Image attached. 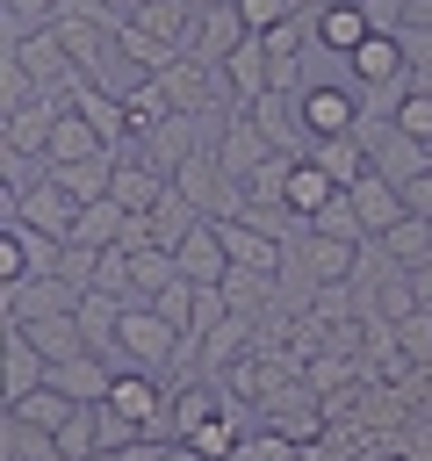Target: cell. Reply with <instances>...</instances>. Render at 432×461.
Masks as SVG:
<instances>
[{
	"label": "cell",
	"instance_id": "obj_16",
	"mask_svg": "<svg viewBox=\"0 0 432 461\" xmlns=\"http://www.w3.org/2000/svg\"><path fill=\"white\" fill-rule=\"evenodd\" d=\"M122 310H130V303L108 295V288H86V295H79V331H86V346L108 353V360H115V339H122Z\"/></svg>",
	"mask_w": 432,
	"mask_h": 461
},
{
	"label": "cell",
	"instance_id": "obj_9",
	"mask_svg": "<svg viewBox=\"0 0 432 461\" xmlns=\"http://www.w3.org/2000/svg\"><path fill=\"white\" fill-rule=\"evenodd\" d=\"M223 245H230V267H252V274H281L288 267V245L245 216H223Z\"/></svg>",
	"mask_w": 432,
	"mask_h": 461
},
{
	"label": "cell",
	"instance_id": "obj_17",
	"mask_svg": "<svg viewBox=\"0 0 432 461\" xmlns=\"http://www.w3.org/2000/svg\"><path fill=\"white\" fill-rule=\"evenodd\" d=\"M223 79H230V94H238V101H259V94L274 86V65H266V36H245V43L223 58Z\"/></svg>",
	"mask_w": 432,
	"mask_h": 461
},
{
	"label": "cell",
	"instance_id": "obj_12",
	"mask_svg": "<svg viewBox=\"0 0 432 461\" xmlns=\"http://www.w3.org/2000/svg\"><path fill=\"white\" fill-rule=\"evenodd\" d=\"M101 151H108V137L94 130V115H86L79 101L58 108V122H50V151H43V158H50V166H72V158H101Z\"/></svg>",
	"mask_w": 432,
	"mask_h": 461
},
{
	"label": "cell",
	"instance_id": "obj_5",
	"mask_svg": "<svg viewBox=\"0 0 432 461\" xmlns=\"http://www.w3.org/2000/svg\"><path fill=\"white\" fill-rule=\"evenodd\" d=\"M166 187H173V173H158L137 144H130V151H115V187H108V194H115L130 216H151V209L166 202Z\"/></svg>",
	"mask_w": 432,
	"mask_h": 461
},
{
	"label": "cell",
	"instance_id": "obj_4",
	"mask_svg": "<svg viewBox=\"0 0 432 461\" xmlns=\"http://www.w3.org/2000/svg\"><path fill=\"white\" fill-rule=\"evenodd\" d=\"M79 209H86V202H79V194H65L50 173H43V180H36L22 202H7V216L36 223V230H43V238H58V245H72V223H79Z\"/></svg>",
	"mask_w": 432,
	"mask_h": 461
},
{
	"label": "cell",
	"instance_id": "obj_10",
	"mask_svg": "<svg viewBox=\"0 0 432 461\" xmlns=\"http://www.w3.org/2000/svg\"><path fill=\"white\" fill-rule=\"evenodd\" d=\"M50 382H58L72 403H108L115 360H108V353H72V360H50Z\"/></svg>",
	"mask_w": 432,
	"mask_h": 461
},
{
	"label": "cell",
	"instance_id": "obj_7",
	"mask_svg": "<svg viewBox=\"0 0 432 461\" xmlns=\"http://www.w3.org/2000/svg\"><path fill=\"white\" fill-rule=\"evenodd\" d=\"M0 403H14V396H29V389H43L50 382V353L22 331V324H7V346H0Z\"/></svg>",
	"mask_w": 432,
	"mask_h": 461
},
{
	"label": "cell",
	"instance_id": "obj_18",
	"mask_svg": "<svg viewBox=\"0 0 432 461\" xmlns=\"http://www.w3.org/2000/svg\"><path fill=\"white\" fill-rule=\"evenodd\" d=\"M310 158H317V166H324V173H331L338 187H353V180H360V173L374 166V158H367V137H360V130H346V137H317V144H310Z\"/></svg>",
	"mask_w": 432,
	"mask_h": 461
},
{
	"label": "cell",
	"instance_id": "obj_20",
	"mask_svg": "<svg viewBox=\"0 0 432 461\" xmlns=\"http://www.w3.org/2000/svg\"><path fill=\"white\" fill-rule=\"evenodd\" d=\"M122 230H130V209H122L115 194H101V202H86V209H79L72 245H122Z\"/></svg>",
	"mask_w": 432,
	"mask_h": 461
},
{
	"label": "cell",
	"instance_id": "obj_15",
	"mask_svg": "<svg viewBox=\"0 0 432 461\" xmlns=\"http://www.w3.org/2000/svg\"><path fill=\"white\" fill-rule=\"evenodd\" d=\"M173 281H187L180 274V259H173V245H130V303H151L158 288H173Z\"/></svg>",
	"mask_w": 432,
	"mask_h": 461
},
{
	"label": "cell",
	"instance_id": "obj_21",
	"mask_svg": "<svg viewBox=\"0 0 432 461\" xmlns=\"http://www.w3.org/2000/svg\"><path fill=\"white\" fill-rule=\"evenodd\" d=\"M50 122H58V108L50 101H29V108H14L7 122H0V144H22V151H50Z\"/></svg>",
	"mask_w": 432,
	"mask_h": 461
},
{
	"label": "cell",
	"instance_id": "obj_27",
	"mask_svg": "<svg viewBox=\"0 0 432 461\" xmlns=\"http://www.w3.org/2000/svg\"><path fill=\"white\" fill-rule=\"evenodd\" d=\"M410 288H418V303L432 310V259H418V267H410Z\"/></svg>",
	"mask_w": 432,
	"mask_h": 461
},
{
	"label": "cell",
	"instance_id": "obj_11",
	"mask_svg": "<svg viewBox=\"0 0 432 461\" xmlns=\"http://www.w3.org/2000/svg\"><path fill=\"white\" fill-rule=\"evenodd\" d=\"M130 22L151 29L166 50H194V22H202V7H194V0H137Z\"/></svg>",
	"mask_w": 432,
	"mask_h": 461
},
{
	"label": "cell",
	"instance_id": "obj_1",
	"mask_svg": "<svg viewBox=\"0 0 432 461\" xmlns=\"http://www.w3.org/2000/svg\"><path fill=\"white\" fill-rule=\"evenodd\" d=\"M295 101H302V130H310V137H346V130H360V115H367V86H360L353 72L310 79Z\"/></svg>",
	"mask_w": 432,
	"mask_h": 461
},
{
	"label": "cell",
	"instance_id": "obj_19",
	"mask_svg": "<svg viewBox=\"0 0 432 461\" xmlns=\"http://www.w3.org/2000/svg\"><path fill=\"white\" fill-rule=\"evenodd\" d=\"M331 194H338V180H331V173H324V166L302 151V158L288 166V209H295V216H317Z\"/></svg>",
	"mask_w": 432,
	"mask_h": 461
},
{
	"label": "cell",
	"instance_id": "obj_22",
	"mask_svg": "<svg viewBox=\"0 0 432 461\" xmlns=\"http://www.w3.org/2000/svg\"><path fill=\"white\" fill-rule=\"evenodd\" d=\"M194 223H209V209H202V202H187L180 187H166V202L151 209V238H158V245H180Z\"/></svg>",
	"mask_w": 432,
	"mask_h": 461
},
{
	"label": "cell",
	"instance_id": "obj_26",
	"mask_svg": "<svg viewBox=\"0 0 432 461\" xmlns=\"http://www.w3.org/2000/svg\"><path fill=\"white\" fill-rule=\"evenodd\" d=\"M403 209H418V216H432V166H425L418 180H403Z\"/></svg>",
	"mask_w": 432,
	"mask_h": 461
},
{
	"label": "cell",
	"instance_id": "obj_13",
	"mask_svg": "<svg viewBox=\"0 0 432 461\" xmlns=\"http://www.w3.org/2000/svg\"><path fill=\"white\" fill-rule=\"evenodd\" d=\"M346 194H353V209H360L367 238H382V230H389V223L403 216V187H396L389 173H374V166H367V173H360V180H353Z\"/></svg>",
	"mask_w": 432,
	"mask_h": 461
},
{
	"label": "cell",
	"instance_id": "obj_3",
	"mask_svg": "<svg viewBox=\"0 0 432 461\" xmlns=\"http://www.w3.org/2000/svg\"><path fill=\"white\" fill-rule=\"evenodd\" d=\"M374 29H382V22H374V7H367V0H324V7L310 14V43H317L324 58H338V65H346Z\"/></svg>",
	"mask_w": 432,
	"mask_h": 461
},
{
	"label": "cell",
	"instance_id": "obj_2",
	"mask_svg": "<svg viewBox=\"0 0 432 461\" xmlns=\"http://www.w3.org/2000/svg\"><path fill=\"white\" fill-rule=\"evenodd\" d=\"M79 295H86L79 281H65L58 267H43V274L0 288V310H7V324H36V317H58V310H79Z\"/></svg>",
	"mask_w": 432,
	"mask_h": 461
},
{
	"label": "cell",
	"instance_id": "obj_24",
	"mask_svg": "<svg viewBox=\"0 0 432 461\" xmlns=\"http://www.w3.org/2000/svg\"><path fill=\"white\" fill-rule=\"evenodd\" d=\"M58 447L72 454V461H86V454H101V403H79L65 425H58Z\"/></svg>",
	"mask_w": 432,
	"mask_h": 461
},
{
	"label": "cell",
	"instance_id": "obj_28",
	"mask_svg": "<svg viewBox=\"0 0 432 461\" xmlns=\"http://www.w3.org/2000/svg\"><path fill=\"white\" fill-rule=\"evenodd\" d=\"M194 7H223V0H194Z\"/></svg>",
	"mask_w": 432,
	"mask_h": 461
},
{
	"label": "cell",
	"instance_id": "obj_25",
	"mask_svg": "<svg viewBox=\"0 0 432 461\" xmlns=\"http://www.w3.org/2000/svg\"><path fill=\"white\" fill-rule=\"evenodd\" d=\"M238 14H245V29L259 36V29H281V22L295 14V0H238Z\"/></svg>",
	"mask_w": 432,
	"mask_h": 461
},
{
	"label": "cell",
	"instance_id": "obj_23",
	"mask_svg": "<svg viewBox=\"0 0 432 461\" xmlns=\"http://www.w3.org/2000/svg\"><path fill=\"white\" fill-rule=\"evenodd\" d=\"M7 411H14V418H29V425H43V432H58V425H65V418H72L79 403H72V396H65L58 382H43V389H29V396H14Z\"/></svg>",
	"mask_w": 432,
	"mask_h": 461
},
{
	"label": "cell",
	"instance_id": "obj_8",
	"mask_svg": "<svg viewBox=\"0 0 432 461\" xmlns=\"http://www.w3.org/2000/svg\"><path fill=\"white\" fill-rule=\"evenodd\" d=\"M173 259H180V274L187 281H223L230 274V245H223V216H209V223H194L180 245H173Z\"/></svg>",
	"mask_w": 432,
	"mask_h": 461
},
{
	"label": "cell",
	"instance_id": "obj_14",
	"mask_svg": "<svg viewBox=\"0 0 432 461\" xmlns=\"http://www.w3.org/2000/svg\"><path fill=\"white\" fill-rule=\"evenodd\" d=\"M252 29H245V14H238V0H223V7H202V22H194V58H209V65H223L238 43H245Z\"/></svg>",
	"mask_w": 432,
	"mask_h": 461
},
{
	"label": "cell",
	"instance_id": "obj_6",
	"mask_svg": "<svg viewBox=\"0 0 432 461\" xmlns=\"http://www.w3.org/2000/svg\"><path fill=\"white\" fill-rule=\"evenodd\" d=\"M216 158H223V173H230V180H245L252 166H266V158H274V144H266V130H259L245 108H230V115L216 122Z\"/></svg>",
	"mask_w": 432,
	"mask_h": 461
}]
</instances>
